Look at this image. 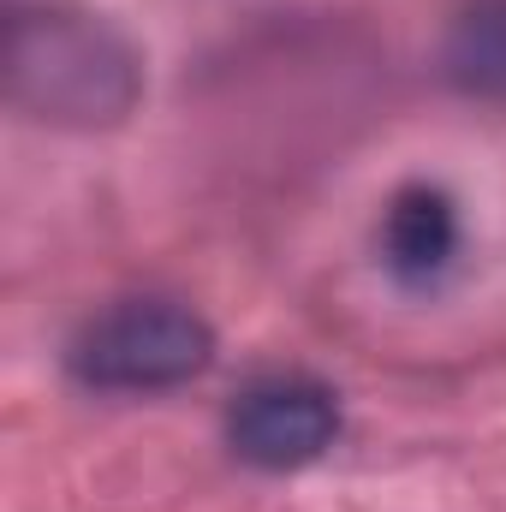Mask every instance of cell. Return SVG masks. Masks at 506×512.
<instances>
[{
	"label": "cell",
	"instance_id": "6da1fadb",
	"mask_svg": "<svg viewBox=\"0 0 506 512\" xmlns=\"http://www.w3.org/2000/svg\"><path fill=\"white\" fill-rule=\"evenodd\" d=\"M12 102L48 126H114L143 96V66L102 18L84 12H18L6 48Z\"/></svg>",
	"mask_w": 506,
	"mask_h": 512
},
{
	"label": "cell",
	"instance_id": "7a4b0ae2",
	"mask_svg": "<svg viewBox=\"0 0 506 512\" xmlns=\"http://www.w3.org/2000/svg\"><path fill=\"white\" fill-rule=\"evenodd\" d=\"M215 358V334L173 298H126L90 316L66 352L72 376L96 393H167L197 382Z\"/></svg>",
	"mask_w": 506,
	"mask_h": 512
},
{
	"label": "cell",
	"instance_id": "3957f363",
	"mask_svg": "<svg viewBox=\"0 0 506 512\" xmlns=\"http://www.w3.org/2000/svg\"><path fill=\"white\" fill-rule=\"evenodd\" d=\"M340 435V399L310 376L251 382L227 411V441L256 471H298L322 459Z\"/></svg>",
	"mask_w": 506,
	"mask_h": 512
},
{
	"label": "cell",
	"instance_id": "277c9868",
	"mask_svg": "<svg viewBox=\"0 0 506 512\" xmlns=\"http://www.w3.org/2000/svg\"><path fill=\"white\" fill-rule=\"evenodd\" d=\"M459 256V209L441 185H399L381 215V262L399 286H435Z\"/></svg>",
	"mask_w": 506,
	"mask_h": 512
},
{
	"label": "cell",
	"instance_id": "5b68a950",
	"mask_svg": "<svg viewBox=\"0 0 506 512\" xmlns=\"http://www.w3.org/2000/svg\"><path fill=\"white\" fill-rule=\"evenodd\" d=\"M447 66L465 90L483 96H506V0H477L447 48Z\"/></svg>",
	"mask_w": 506,
	"mask_h": 512
}]
</instances>
